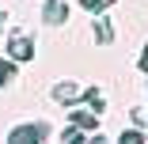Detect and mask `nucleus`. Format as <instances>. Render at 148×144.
<instances>
[]
</instances>
